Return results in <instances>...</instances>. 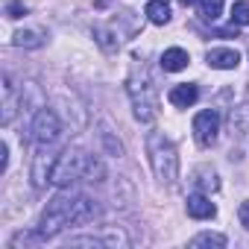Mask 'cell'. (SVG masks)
<instances>
[{
    "mask_svg": "<svg viewBox=\"0 0 249 249\" xmlns=\"http://www.w3.org/2000/svg\"><path fill=\"white\" fill-rule=\"evenodd\" d=\"M100 214V205L94 202V199H88V196H79V194H73V191H62V194H56L50 202H47V208H44V214H41V220H38V234L47 240V237H56L62 229H68V226H85V223H91L94 217Z\"/></svg>",
    "mask_w": 249,
    "mask_h": 249,
    "instance_id": "cell-1",
    "label": "cell"
},
{
    "mask_svg": "<svg viewBox=\"0 0 249 249\" xmlns=\"http://www.w3.org/2000/svg\"><path fill=\"white\" fill-rule=\"evenodd\" d=\"M106 176V167L97 156H88L76 147H68L62 156H56V164H53V176H50V185L56 188H71L76 182H103Z\"/></svg>",
    "mask_w": 249,
    "mask_h": 249,
    "instance_id": "cell-2",
    "label": "cell"
},
{
    "mask_svg": "<svg viewBox=\"0 0 249 249\" xmlns=\"http://www.w3.org/2000/svg\"><path fill=\"white\" fill-rule=\"evenodd\" d=\"M126 94L132 100V108H135V117L141 123H153L159 117V91H156V82L147 71L144 62H132V71H129V79H126Z\"/></svg>",
    "mask_w": 249,
    "mask_h": 249,
    "instance_id": "cell-3",
    "label": "cell"
},
{
    "mask_svg": "<svg viewBox=\"0 0 249 249\" xmlns=\"http://www.w3.org/2000/svg\"><path fill=\"white\" fill-rule=\"evenodd\" d=\"M147 156H150V167H153L156 179L161 185H173L179 176V156H176L173 141L161 132H150L147 135Z\"/></svg>",
    "mask_w": 249,
    "mask_h": 249,
    "instance_id": "cell-4",
    "label": "cell"
},
{
    "mask_svg": "<svg viewBox=\"0 0 249 249\" xmlns=\"http://www.w3.org/2000/svg\"><path fill=\"white\" fill-rule=\"evenodd\" d=\"M30 132H33L36 144H47V147H50V144L62 135V120H59V114H56L53 108L41 106V108L33 114V126H30Z\"/></svg>",
    "mask_w": 249,
    "mask_h": 249,
    "instance_id": "cell-5",
    "label": "cell"
},
{
    "mask_svg": "<svg viewBox=\"0 0 249 249\" xmlns=\"http://www.w3.org/2000/svg\"><path fill=\"white\" fill-rule=\"evenodd\" d=\"M71 246H106V249H117V246H129V237L120 229H103L97 234H76L68 237Z\"/></svg>",
    "mask_w": 249,
    "mask_h": 249,
    "instance_id": "cell-6",
    "label": "cell"
},
{
    "mask_svg": "<svg viewBox=\"0 0 249 249\" xmlns=\"http://www.w3.org/2000/svg\"><path fill=\"white\" fill-rule=\"evenodd\" d=\"M217 132H220V114L214 108H205L194 117V138L199 147H211L217 141Z\"/></svg>",
    "mask_w": 249,
    "mask_h": 249,
    "instance_id": "cell-7",
    "label": "cell"
},
{
    "mask_svg": "<svg viewBox=\"0 0 249 249\" xmlns=\"http://www.w3.org/2000/svg\"><path fill=\"white\" fill-rule=\"evenodd\" d=\"M38 147H41V150H38V153H36V159H33V185H36V188H44V185H50L56 156L44 150L47 144H38Z\"/></svg>",
    "mask_w": 249,
    "mask_h": 249,
    "instance_id": "cell-8",
    "label": "cell"
},
{
    "mask_svg": "<svg viewBox=\"0 0 249 249\" xmlns=\"http://www.w3.org/2000/svg\"><path fill=\"white\" fill-rule=\"evenodd\" d=\"M205 62L211 68H217V71H234L240 65V53L234 47H211L205 53Z\"/></svg>",
    "mask_w": 249,
    "mask_h": 249,
    "instance_id": "cell-9",
    "label": "cell"
},
{
    "mask_svg": "<svg viewBox=\"0 0 249 249\" xmlns=\"http://www.w3.org/2000/svg\"><path fill=\"white\" fill-rule=\"evenodd\" d=\"M188 214H191L194 220H211V217L217 214V208H214V202L199 191V194H191V196H188Z\"/></svg>",
    "mask_w": 249,
    "mask_h": 249,
    "instance_id": "cell-10",
    "label": "cell"
},
{
    "mask_svg": "<svg viewBox=\"0 0 249 249\" xmlns=\"http://www.w3.org/2000/svg\"><path fill=\"white\" fill-rule=\"evenodd\" d=\"M167 100H170L176 108H188V106H194V103L199 100V88H196V85H191V82H182V85L170 88Z\"/></svg>",
    "mask_w": 249,
    "mask_h": 249,
    "instance_id": "cell-11",
    "label": "cell"
},
{
    "mask_svg": "<svg viewBox=\"0 0 249 249\" xmlns=\"http://www.w3.org/2000/svg\"><path fill=\"white\" fill-rule=\"evenodd\" d=\"M188 62H191V56H188L182 47H170V50H164V53H161V68H164L167 73L185 71V68H188Z\"/></svg>",
    "mask_w": 249,
    "mask_h": 249,
    "instance_id": "cell-12",
    "label": "cell"
},
{
    "mask_svg": "<svg viewBox=\"0 0 249 249\" xmlns=\"http://www.w3.org/2000/svg\"><path fill=\"white\" fill-rule=\"evenodd\" d=\"M44 33L41 30H18L15 36H12V44L15 47H27V50H33V47H41L44 44Z\"/></svg>",
    "mask_w": 249,
    "mask_h": 249,
    "instance_id": "cell-13",
    "label": "cell"
},
{
    "mask_svg": "<svg viewBox=\"0 0 249 249\" xmlns=\"http://www.w3.org/2000/svg\"><path fill=\"white\" fill-rule=\"evenodd\" d=\"M147 18L159 27H164L170 21V0H150L147 3Z\"/></svg>",
    "mask_w": 249,
    "mask_h": 249,
    "instance_id": "cell-14",
    "label": "cell"
},
{
    "mask_svg": "<svg viewBox=\"0 0 249 249\" xmlns=\"http://www.w3.org/2000/svg\"><path fill=\"white\" fill-rule=\"evenodd\" d=\"M15 117V91H12V79L3 76V126H9Z\"/></svg>",
    "mask_w": 249,
    "mask_h": 249,
    "instance_id": "cell-15",
    "label": "cell"
},
{
    "mask_svg": "<svg viewBox=\"0 0 249 249\" xmlns=\"http://www.w3.org/2000/svg\"><path fill=\"white\" fill-rule=\"evenodd\" d=\"M194 185L205 194V191H217V188H220V179H217V173H214V170L199 167V170L194 173Z\"/></svg>",
    "mask_w": 249,
    "mask_h": 249,
    "instance_id": "cell-16",
    "label": "cell"
},
{
    "mask_svg": "<svg viewBox=\"0 0 249 249\" xmlns=\"http://www.w3.org/2000/svg\"><path fill=\"white\" fill-rule=\"evenodd\" d=\"M94 38H97V44H100L106 53H114L117 44H120V38H114V33L106 30V27H94Z\"/></svg>",
    "mask_w": 249,
    "mask_h": 249,
    "instance_id": "cell-17",
    "label": "cell"
},
{
    "mask_svg": "<svg viewBox=\"0 0 249 249\" xmlns=\"http://www.w3.org/2000/svg\"><path fill=\"white\" fill-rule=\"evenodd\" d=\"M188 246H194V249H199V246H214V249H223V246H226V237H223V234H214V231H202V234H196Z\"/></svg>",
    "mask_w": 249,
    "mask_h": 249,
    "instance_id": "cell-18",
    "label": "cell"
},
{
    "mask_svg": "<svg viewBox=\"0 0 249 249\" xmlns=\"http://www.w3.org/2000/svg\"><path fill=\"white\" fill-rule=\"evenodd\" d=\"M196 9L205 21H217L223 12V0H196Z\"/></svg>",
    "mask_w": 249,
    "mask_h": 249,
    "instance_id": "cell-19",
    "label": "cell"
},
{
    "mask_svg": "<svg viewBox=\"0 0 249 249\" xmlns=\"http://www.w3.org/2000/svg\"><path fill=\"white\" fill-rule=\"evenodd\" d=\"M231 24L234 27H249V0H237L231 6Z\"/></svg>",
    "mask_w": 249,
    "mask_h": 249,
    "instance_id": "cell-20",
    "label": "cell"
},
{
    "mask_svg": "<svg viewBox=\"0 0 249 249\" xmlns=\"http://www.w3.org/2000/svg\"><path fill=\"white\" fill-rule=\"evenodd\" d=\"M27 15V6L21 3V0H9V3H6V18H24Z\"/></svg>",
    "mask_w": 249,
    "mask_h": 249,
    "instance_id": "cell-21",
    "label": "cell"
},
{
    "mask_svg": "<svg viewBox=\"0 0 249 249\" xmlns=\"http://www.w3.org/2000/svg\"><path fill=\"white\" fill-rule=\"evenodd\" d=\"M6 167H9V147L0 144V170H6Z\"/></svg>",
    "mask_w": 249,
    "mask_h": 249,
    "instance_id": "cell-22",
    "label": "cell"
},
{
    "mask_svg": "<svg viewBox=\"0 0 249 249\" xmlns=\"http://www.w3.org/2000/svg\"><path fill=\"white\" fill-rule=\"evenodd\" d=\"M237 214H240V223H243V226H246V229H249V202H243V205H240V211H237Z\"/></svg>",
    "mask_w": 249,
    "mask_h": 249,
    "instance_id": "cell-23",
    "label": "cell"
},
{
    "mask_svg": "<svg viewBox=\"0 0 249 249\" xmlns=\"http://www.w3.org/2000/svg\"><path fill=\"white\" fill-rule=\"evenodd\" d=\"M182 3H185V6H194V3H196V0H182Z\"/></svg>",
    "mask_w": 249,
    "mask_h": 249,
    "instance_id": "cell-24",
    "label": "cell"
}]
</instances>
